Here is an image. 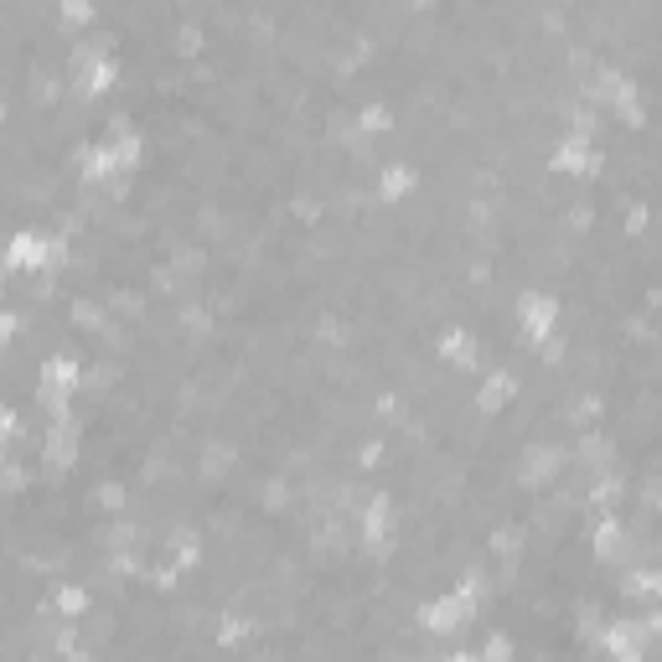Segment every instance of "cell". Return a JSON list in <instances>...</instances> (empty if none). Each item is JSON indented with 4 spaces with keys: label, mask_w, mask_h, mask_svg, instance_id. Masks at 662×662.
Segmentation results:
<instances>
[{
    "label": "cell",
    "mask_w": 662,
    "mask_h": 662,
    "mask_svg": "<svg viewBox=\"0 0 662 662\" xmlns=\"http://www.w3.org/2000/svg\"><path fill=\"white\" fill-rule=\"evenodd\" d=\"M481 611V575H466L456 590H445L435 600H425V611H419V621H425L430 637H456L461 626H471Z\"/></svg>",
    "instance_id": "6da1fadb"
},
{
    "label": "cell",
    "mask_w": 662,
    "mask_h": 662,
    "mask_svg": "<svg viewBox=\"0 0 662 662\" xmlns=\"http://www.w3.org/2000/svg\"><path fill=\"white\" fill-rule=\"evenodd\" d=\"M68 259V244L57 233H37V228H21L6 238V249H0V269H57Z\"/></svg>",
    "instance_id": "7a4b0ae2"
},
{
    "label": "cell",
    "mask_w": 662,
    "mask_h": 662,
    "mask_svg": "<svg viewBox=\"0 0 662 662\" xmlns=\"http://www.w3.org/2000/svg\"><path fill=\"white\" fill-rule=\"evenodd\" d=\"M73 78H78V94H109L119 83V57L109 37H83L73 47Z\"/></svg>",
    "instance_id": "3957f363"
},
{
    "label": "cell",
    "mask_w": 662,
    "mask_h": 662,
    "mask_svg": "<svg viewBox=\"0 0 662 662\" xmlns=\"http://www.w3.org/2000/svg\"><path fill=\"white\" fill-rule=\"evenodd\" d=\"M78 388H83V363H78V357H68V352L47 357V363H42V378H37V399L52 409V419L68 414V404H73Z\"/></svg>",
    "instance_id": "277c9868"
},
{
    "label": "cell",
    "mask_w": 662,
    "mask_h": 662,
    "mask_svg": "<svg viewBox=\"0 0 662 662\" xmlns=\"http://www.w3.org/2000/svg\"><path fill=\"white\" fill-rule=\"evenodd\" d=\"M104 156H109V171L114 176H130L135 166H140V156H145V140H140V130L130 125L125 114L119 119H109V130H104Z\"/></svg>",
    "instance_id": "5b68a950"
},
{
    "label": "cell",
    "mask_w": 662,
    "mask_h": 662,
    "mask_svg": "<svg viewBox=\"0 0 662 662\" xmlns=\"http://www.w3.org/2000/svg\"><path fill=\"white\" fill-rule=\"evenodd\" d=\"M518 326H523L528 342H549L554 326H559V300H554L549 290H528V295L518 300Z\"/></svg>",
    "instance_id": "8992f818"
},
{
    "label": "cell",
    "mask_w": 662,
    "mask_h": 662,
    "mask_svg": "<svg viewBox=\"0 0 662 662\" xmlns=\"http://www.w3.org/2000/svg\"><path fill=\"white\" fill-rule=\"evenodd\" d=\"M564 466V450L559 445H528L523 450V466H518V481L523 487H549Z\"/></svg>",
    "instance_id": "52a82bcc"
},
{
    "label": "cell",
    "mask_w": 662,
    "mask_h": 662,
    "mask_svg": "<svg viewBox=\"0 0 662 662\" xmlns=\"http://www.w3.org/2000/svg\"><path fill=\"white\" fill-rule=\"evenodd\" d=\"M600 166V150L590 145V135H564L554 145V171H569V176H590Z\"/></svg>",
    "instance_id": "ba28073f"
},
{
    "label": "cell",
    "mask_w": 662,
    "mask_h": 662,
    "mask_svg": "<svg viewBox=\"0 0 662 662\" xmlns=\"http://www.w3.org/2000/svg\"><path fill=\"white\" fill-rule=\"evenodd\" d=\"M363 538H368V549L394 544V502H388L383 492H373V502L363 507Z\"/></svg>",
    "instance_id": "9c48e42d"
},
{
    "label": "cell",
    "mask_w": 662,
    "mask_h": 662,
    "mask_svg": "<svg viewBox=\"0 0 662 662\" xmlns=\"http://www.w3.org/2000/svg\"><path fill=\"white\" fill-rule=\"evenodd\" d=\"M600 94H606L631 119V125H642V94H637V83H631V78H621L616 68H606V73H600Z\"/></svg>",
    "instance_id": "30bf717a"
},
{
    "label": "cell",
    "mask_w": 662,
    "mask_h": 662,
    "mask_svg": "<svg viewBox=\"0 0 662 662\" xmlns=\"http://www.w3.org/2000/svg\"><path fill=\"white\" fill-rule=\"evenodd\" d=\"M73 456H78V425H73V414H63V419H52V430H47V461L73 466Z\"/></svg>",
    "instance_id": "8fae6325"
},
{
    "label": "cell",
    "mask_w": 662,
    "mask_h": 662,
    "mask_svg": "<svg viewBox=\"0 0 662 662\" xmlns=\"http://www.w3.org/2000/svg\"><path fill=\"white\" fill-rule=\"evenodd\" d=\"M440 357H445V363H456V368H476V337L466 326L440 331Z\"/></svg>",
    "instance_id": "7c38bea8"
},
{
    "label": "cell",
    "mask_w": 662,
    "mask_h": 662,
    "mask_svg": "<svg viewBox=\"0 0 662 662\" xmlns=\"http://www.w3.org/2000/svg\"><path fill=\"white\" fill-rule=\"evenodd\" d=\"M621 549H626V528H621V518H600V523H595V559L616 564Z\"/></svg>",
    "instance_id": "4fadbf2b"
},
{
    "label": "cell",
    "mask_w": 662,
    "mask_h": 662,
    "mask_svg": "<svg viewBox=\"0 0 662 662\" xmlns=\"http://www.w3.org/2000/svg\"><path fill=\"white\" fill-rule=\"evenodd\" d=\"M513 394H518V378H513V373H487V378H481V394H476V404L492 414V409H502V404L513 399Z\"/></svg>",
    "instance_id": "5bb4252c"
},
{
    "label": "cell",
    "mask_w": 662,
    "mask_h": 662,
    "mask_svg": "<svg viewBox=\"0 0 662 662\" xmlns=\"http://www.w3.org/2000/svg\"><path fill=\"white\" fill-rule=\"evenodd\" d=\"M404 192H414V166H404V161L383 166V176H378V197H383V202H399Z\"/></svg>",
    "instance_id": "9a60e30c"
},
{
    "label": "cell",
    "mask_w": 662,
    "mask_h": 662,
    "mask_svg": "<svg viewBox=\"0 0 662 662\" xmlns=\"http://www.w3.org/2000/svg\"><path fill=\"white\" fill-rule=\"evenodd\" d=\"M78 171L88 176V182H109V176H114V171H109V156H104V145H99V140L78 150Z\"/></svg>",
    "instance_id": "2e32d148"
},
{
    "label": "cell",
    "mask_w": 662,
    "mask_h": 662,
    "mask_svg": "<svg viewBox=\"0 0 662 662\" xmlns=\"http://www.w3.org/2000/svg\"><path fill=\"white\" fill-rule=\"evenodd\" d=\"M57 611H63V616H83L88 611V590L83 585H63V590H57Z\"/></svg>",
    "instance_id": "e0dca14e"
},
{
    "label": "cell",
    "mask_w": 662,
    "mask_h": 662,
    "mask_svg": "<svg viewBox=\"0 0 662 662\" xmlns=\"http://www.w3.org/2000/svg\"><path fill=\"white\" fill-rule=\"evenodd\" d=\"M481 662H513V637H487V647H481Z\"/></svg>",
    "instance_id": "ac0fdd59"
},
{
    "label": "cell",
    "mask_w": 662,
    "mask_h": 662,
    "mask_svg": "<svg viewBox=\"0 0 662 662\" xmlns=\"http://www.w3.org/2000/svg\"><path fill=\"white\" fill-rule=\"evenodd\" d=\"M357 125L373 130V135H378V130H388V109H383V104H368L363 114H357Z\"/></svg>",
    "instance_id": "d6986e66"
},
{
    "label": "cell",
    "mask_w": 662,
    "mask_h": 662,
    "mask_svg": "<svg viewBox=\"0 0 662 662\" xmlns=\"http://www.w3.org/2000/svg\"><path fill=\"white\" fill-rule=\"evenodd\" d=\"M626 590H631V595H642V600H652V595H657V575H652V569H637Z\"/></svg>",
    "instance_id": "ffe728a7"
},
{
    "label": "cell",
    "mask_w": 662,
    "mask_h": 662,
    "mask_svg": "<svg viewBox=\"0 0 662 662\" xmlns=\"http://www.w3.org/2000/svg\"><path fill=\"white\" fill-rule=\"evenodd\" d=\"M197 533H176V564H197Z\"/></svg>",
    "instance_id": "44dd1931"
},
{
    "label": "cell",
    "mask_w": 662,
    "mask_h": 662,
    "mask_svg": "<svg viewBox=\"0 0 662 662\" xmlns=\"http://www.w3.org/2000/svg\"><path fill=\"white\" fill-rule=\"evenodd\" d=\"M63 21H94V6H88V0H68V6H63Z\"/></svg>",
    "instance_id": "7402d4cb"
},
{
    "label": "cell",
    "mask_w": 662,
    "mask_h": 662,
    "mask_svg": "<svg viewBox=\"0 0 662 662\" xmlns=\"http://www.w3.org/2000/svg\"><path fill=\"white\" fill-rule=\"evenodd\" d=\"M16 430H21V419H16V409H11V404H0V435H6V440H11Z\"/></svg>",
    "instance_id": "603a6c76"
},
{
    "label": "cell",
    "mask_w": 662,
    "mask_h": 662,
    "mask_svg": "<svg viewBox=\"0 0 662 662\" xmlns=\"http://www.w3.org/2000/svg\"><path fill=\"white\" fill-rule=\"evenodd\" d=\"M16 326H21V321H16V311H0V347H6V342L16 337Z\"/></svg>",
    "instance_id": "cb8c5ba5"
},
{
    "label": "cell",
    "mask_w": 662,
    "mask_h": 662,
    "mask_svg": "<svg viewBox=\"0 0 662 662\" xmlns=\"http://www.w3.org/2000/svg\"><path fill=\"white\" fill-rule=\"evenodd\" d=\"M238 637H244V616H228L223 621V642H238Z\"/></svg>",
    "instance_id": "d4e9b609"
},
{
    "label": "cell",
    "mask_w": 662,
    "mask_h": 662,
    "mask_svg": "<svg viewBox=\"0 0 662 662\" xmlns=\"http://www.w3.org/2000/svg\"><path fill=\"white\" fill-rule=\"evenodd\" d=\"M440 662H481L476 652H450V657H440Z\"/></svg>",
    "instance_id": "484cf974"
},
{
    "label": "cell",
    "mask_w": 662,
    "mask_h": 662,
    "mask_svg": "<svg viewBox=\"0 0 662 662\" xmlns=\"http://www.w3.org/2000/svg\"><path fill=\"white\" fill-rule=\"evenodd\" d=\"M616 662H647V657H642V652H621Z\"/></svg>",
    "instance_id": "4316f807"
},
{
    "label": "cell",
    "mask_w": 662,
    "mask_h": 662,
    "mask_svg": "<svg viewBox=\"0 0 662 662\" xmlns=\"http://www.w3.org/2000/svg\"><path fill=\"white\" fill-rule=\"evenodd\" d=\"M0 125H6V104H0Z\"/></svg>",
    "instance_id": "83f0119b"
},
{
    "label": "cell",
    "mask_w": 662,
    "mask_h": 662,
    "mask_svg": "<svg viewBox=\"0 0 662 662\" xmlns=\"http://www.w3.org/2000/svg\"><path fill=\"white\" fill-rule=\"evenodd\" d=\"M0 450H6V435H0Z\"/></svg>",
    "instance_id": "f1b7e54d"
}]
</instances>
